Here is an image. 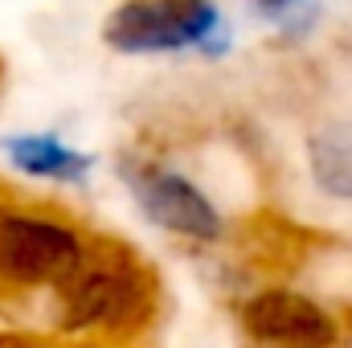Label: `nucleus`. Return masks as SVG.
Returning a JSON list of instances; mask_svg holds the SVG:
<instances>
[{
  "label": "nucleus",
  "instance_id": "obj_7",
  "mask_svg": "<svg viewBox=\"0 0 352 348\" xmlns=\"http://www.w3.org/2000/svg\"><path fill=\"white\" fill-rule=\"evenodd\" d=\"M254 8L278 21V25H291V21H307L311 17V0H254Z\"/></svg>",
  "mask_w": 352,
  "mask_h": 348
},
{
  "label": "nucleus",
  "instance_id": "obj_6",
  "mask_svg": "<svg viewBox=\"0 0 352 348\" xmlns=\"http://www.w3.org/2000/svg\"><path fill=\"white\" fill-rule=\"evenodd\" d=\"M307 164L328 197L352 201V123H332L316 131L307 144Z\"/></svg>",
  "mask_w": 352,
  "mask_h": 348
},
{
  "label": "nucleus",
  "instance_id": "obj_4",
  "mask_svg": "<svg viewBox=\"0 0 352 348\" xmlns=\"http://www.w3.org/2000/svg\"><path fill=\"white\" fill-rule=\"evenodd\" d=\"M131 193L144 205V213L184 238H217L221 234V217L217 209L205 201L201 188H192L184 176L176 173H135L131 176Z\"/></svg>",
  "mask_w": 352,
  "mask_h": 348
},
{
  "label": "nucleus",
  "instance_id": "obj_2",
  "mask_svg": "<svg viewBox=\"0 0 352 348\" xmlns=\"http://www.w3.org/2000/svg\"><path fill=\"white\" fill-rule=\"evenodd\" d=\"M246 328L270 348H332L336 320L307 295L295 291H263L246 303Z\"/></svg>",
  "mask_w": 352,
  "mask_h": 348
},
{
  "label": "nucleus",
  "instance_id": "obj_5",
  "mask_svg": "<svg viewBox=\"0 0 352 348\" xmlns=\"http://www.w3.org/2000/svg\"><path fill=\"white\" fill-rule=\"evenodd\" d=\"M8 160L29 176H50V180H82L90 173V156L58 144L54 135H12L4 140Z\"/></svg>",
  "mask_w": 352,
  "mask_h": 348
},
{
  "label": "nucleus",
  "instance_id": "obj_1",
  "mask_svg": "<svg viewBox=\"0 0 352 348\" xmlns=\"http://www.w3.org/2000/svg\"><path fill=\"white\" fill-rule=\"evenodd\" d=\"M107 41L123 54H173L188 45L221 54L230 45L221 12L209 0H127L111 12Z\"/></svg>",
  "mask_w": 352,
  "mask_h": 348
},
{
  "label": "nucleus",
  "instance_id": "obj_3",
  "mask_svg": "<svg viewBox=\"0 0 352 348\" xmlns=\"http://www.w3.org/2000/svg\"><path fill=\"white\" fill-rule=\"evenodd\" d=\"M74 259H78V242L70 230L37 217L0 221V270L12 283H41V279L66 274Z\"/></svg>",
  "mask_w": 352,
  "mask_h": 348
}]
</instances>
